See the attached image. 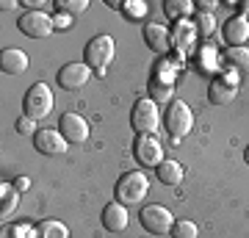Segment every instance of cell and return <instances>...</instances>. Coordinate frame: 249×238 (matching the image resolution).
<instances>
[{
  "label": "cell",
  "mask_w": 249,
  "mask_h": 238,
  "mask_svg": "<svg viewBox=\"0 0 249 238\" xmlns=\"http://www.w3.org/2000/svg\"><path fill=\"white\" fill-rule=\"evenodd\" d=\"M114 55H116V42H114V36L100 34V36H94V39H89L86 50H83V61L89 64L91 70L97 72V75H106L108 64L114 61Z\"/></svg>",
  "instance_id": "obj_1"
},
{
  "label": "cell",
  "mask_w": 249,
  "mask_h": 238,
  "mask_svg": "<svg viewBox=\"0 0 249 238\" xmlns=\"http://www.w3.org/2000/svg\"><path fill=\"white\" fill-rule=\"evenodd\" d=\"M116 202L122 205H139L144 197L150 194V180L144 172H124L116 180Z\"/></svg>",
  "instance_id": "obj_2"
},
{
  "label": "cell",
  "mask_w": 249,
  "mask_h": 238,
  "mask_svg": "<svg viewBox=\"0 0 249 238\" xmlns=\"http://www.w3.org/2000/svg\"><path fill=\"white\" fill-rule=\"evenodd\" d=\"M22 111H25V116L34 119V122L50 116V111H53V92H50V86L42 83V80L34 83V86L25 92V97H22Z\"/></svg>",
  "instance_id": "obj_3"
},
{
  "label": "cell",
  "mask_w": 249,
  "mask_h": 238,
  "mask_svg": "<svg viewBox=\"0 0 249 238\" xmlns=\"http://www.w3.org/2000/svg\"><path fill=\"white\" fill-rule=\"evenodd\" d=\"M133 158L139 161V166L144 169H158L163 164V144L158 141L155 133H139L133 144Z\"/></svg>",
  "instance_id": "obj_4"
},
{
  "label": "cell",
  "mask_w": 249,
  "mask_h": 238,
  "mask_svg": "<svg viewBox=\"0 0 249 238\" xmlns=\"http://www.w3.org/2000/svg\"><path fill=\"white\" fill-rule=\"evenodd\" d=\"M163 128L169 130L172 139L188 136L191 128H194V114H191V108H188L183 100H172L169 108H166V116H163Z\"/></svg>",
  "instance_id": "obj_5"
},
{
  "label": "cell",
  "mask_w": 249,
  "mask_h": 238,
  "mask_svg": "<svg viewBox=\"0 0 249 238\" xmlns=\"http://www.w3.org/2000/svg\"><path fill=\"white\" fill-rule=\"evenodd\" d=\"M160 125V111H158V103H152L150 97L139 100L130 111V128L139 133H155Z\"/></svg>",
  "instance_id": "obj_6"
},
{
  "label": "cell",
  "mask_w": 249,
  "mask_h": 238,
  "mask_svg": "<svg viewBox=\"0 0 249 238\" xmlns=\"http://www.w3.org/2000/svg\"><path fill=\"white\" fill-rule=\"evenodd\" d=\"M139 221H142V227L150 233V236H163V233H172L175 227V216H172L169 208H163V205H147L142 208L139 213Z\"/></svg>",
  "instance_id": "obj_7"
},
{
  "label": "cell",
  "mask_w": 249,
  "mask_h": 238,
  "mask_svg": "<svg viewBox=\"0 0 249 238\" xmlns=\"http://www.w3.org/2000/svg\"><path fill=\"white\" fill-rule=\"evenodd\" d=\"M17 25L28 39H47V36L55 31V22L47 11H25V14L17 19Z\"/></svg>",
  "instance_id": "obj_8"
},
{
  "label": "cell",
  "mask_w": 249,
  "mask_h": 238,
  "mask_svg": "<svg viewBox=\"0 0 249 238\" xmlns=\"http://www.w3.org/2000/svg\"><path fill=\"white\" fill-rule=\"evenodd\" d=\"M91 78V67L89 64H80V61H70L64 64L61 70H58V86L64 89V92H75V89H83L86 83H89Z\"/></svg>",
  "instance_id": "obj_9"
},
{
  "label": "cell",
  "mask_w": 249,
  "mask_h": 238,
  "mask_svg": "<svg viewBox=\"0 0 249 238\" xmlns=\"http://www.w3.org/2000/svg\"><path fill=\"white\" fill-rule=\"evenodd\" d=\"M58 133L67 139V144H83V141L89 139V122L80 114L67 111V114H61V119H58Z\"/></svg>",
  "instance_id": "obj_10"
},
{
  "label": "cell",
  "mask_w": 249,
  "mask_h": 238,
  "mask_svg": "<svg viewBox=\"0 0 249 238\" xmlns=\"http://www.w3.org/2000/svg\"><path fill=\"white\" fill-rule=\"evenodd\" d=\"M67 139H64L58 130H50V128H39L34 136V150L42 152V155H61L67 152Z\"/></svg>",
  "instance_id": "obj_11"
},
{
  "label": "cell",
  "mask_w": 249,
  "mask_h": 238,
  "mask_svg": "<svg viewBox=\"0 0 249 238\" xmlns=\"http://www.w3.org/2000/svg\"><path fill=\"white\" fill-rule=\"evenodd\" d=\"M222 36H224V42L230 44V47H247V42H249V19L244 17V14L230 17L222 28Z\"/></svg>",
  "instance_id": "obj_12"
},
{
  "label": "cell",
  "mask_w": 249,
  "mask_h": 238,
  "mask_svg": "<svg viewBox=\"0 0 249 238\" xmlns=\"http://www.w3.org/2000/svg\"><path fill=\"white\" fill-rule=\"evenodd\" d=\"M144 42L152 53H169L172 47V34L160 22H147L144 25Z\"/></svg>",
  "instance_id": "obj_13"
},
{
  "label": "cell",
  "mask_w": 249,
  "mask_h": 238,
  "mask_svg": "<svg viewBox=\"0 0 249 238\" xmlns=\"http://www.w3.org/2000/svg\"><path fill=\"white\" fill-rule=\"evenodd\" d=\"M127 221H130L127 205L114 200V202H108L106 208H103V227H106L108 233H122V230L127 227Z\"/></svg>",
  "instance_id": "obj_14"
},
{
  "label": "cell",
  "mask_w": 249,
  "mask_h": 238,
  "mask_svg": "<svg viewBox=\"0 0 249 238\" xmlns=\"http://www.w3.org/2000/svg\"><path fill=\"white\" fill-rule=\"evenodd\" d=\"M28 64H31V58L19 47H6L0 53V70L6 72V75H22L28 70Z\"/></svg>",
  "instance_id": "obj_15"
},
{
  "label": "cell",
  "mask_w": 249,
  "mask_h": 238,
  "mask_svg": "<svg viewBox=\"0 0 249 238\" xmlns=\"http://www.w3.org/2000/svg\"><path fill=\"white\" fill-rule=\"evenodd\" d=\"M235 97H238V86L230 83V80L216 78L213 83L208 86V100H211V106H230Z\"/></svg>",
  "instance_id": "obj_16"
},
{
  "label": "cell",
  "mask_w": 249,
  "mask_h": 238,
  "mask_svg": "<svg viewBox=\"0 0 249 238\" xmlns=\"http://www.w3.org/2000/svg\"><path fill=\"white\" fill-rule=\"evenodd\" d=\"M155 175H158V180H160L163 185H178V183H183V166H180L178 161H172V158L163 161V164L155 169Z\"/></svg>",
  "instance_id": "obj_17"
},
{
  "label": "cell",
  "mask_w": 249,
  "mask_h": 238,
  "mask_svg": "<svg viewBox=\"0 0 249 238\" xmlns=\"http://www.w3.org/2000/svg\"><path fill=\"white\" fill-rule=\"evenodd\" d=\"M191 11H194V3H188V0H166L163 3V14L172 22H180V19L191 17Z\"/></svg>",
  "instance_id": "obj_18"
},
{
  "label": "cell",
  "mask_w": 249,
  "mask_h": 238,
  "mask_svg": "<svg viewBox=\"0 0 249 238\" xmlns=\"http://www.w3.org/2000/svg\"><path fill=\"white\" fill-rule=\"evenodd\" d=\"M0 194H3V200H0V216L6 219V216H11V213H14V208H17L19 191L14 188V185L3 183V185H0Z\"/></svg>",
  "instance_id": "obj_19"
},
{
  "label": "cell",
  "mask_w": 249,
  "mask_h": 238,
  "mask_svg": "<svg viewBox=\"0 0 249 238\" xmlns=\"http://www.w3.org/2000/svg\"><path fill=\"white\" fill-rule=\"evenodd\" d=\"M34 238H70V233H67V227H64L61 221H42L39 227L34 230Z\"/></svg>",
  "instance_id": "obj_20"
},
{
  "label": "cell",
  "mask_w": 249,
  "mask_h": 238,
  "mask_svg": "<svg viewBox=\"0 0 249 238\" xmlns=\"http://www.w3.org/2000/svg\"><path fill=\"white\" fill-rule=\"evenodd\" d=\"M227 64L238 72L249 70V47H227Z\"/></svg>",
  "instance_id": "obj_21"
},
{
  "label": "cell",
  "mask_w": 249,
  "mask_h": 238,
  "mask_svg": "<svg viewBox=\"0 0 249 238\" xmlns=\"http://www.w3.org/2000/svg\"><path fill=\"white\" fill-rule=\"evenodd\" d=\"M194 28H196V34H199V36H211V34H213V28H216L213 14H211V11L196 14V17H194Z\"/></svg>",
  "instance_id": "obj_22"
},
{
  "label": "cell",
  "mask_w": 249,
  "mask_h": 238,
  "mask_svg": "<svg viewBox=\"0 0 249 238\" xmlns=\"http://www.w3.org/2000/svg\"><path fill=\"white\" fill-rule=\"evenodd\" d=\"M150 100L152 103H172V83H150Z\"/></svg>",
  "instance_id": "obj_23"
},
{
  "label": "cell",
  "mask_w": 249,
  "mask_h": 238,
  "mask_svg": "<svg viewBox=\"0 0 249 238\" xmlns=\"http://www.w3.org/2000/svg\"><path fill=\"white\" fill-rule=\"evenodd\" d=\"M122 9L127 14V19H133V22L147 17V3L144 0H127V3H122Z\"/></svg>",
  "instance_id": "obj_24"
},
{
  "label": "cell",
  "mask_w": 249,
  "mask_h": 238,
  "mask_svg": "<svg viewBox=\"0 0 249 238\" xmlns=\"http://www.w3.org/2000/svg\"><path fill=\"white\" fill-rule=\"evenodd\" d=\"M55 9L61 14H80V11L89 9V0H55Z\"/></svg>",
  "instance_id": "obj_25"
},
{
  "label": "cell",
  "mask_w": 249,
  "mask_h": 238,
  "mask_svg": "<svg viewBox=\"0 0 249 238\" xmlns=\"http://www.w3.org/2000/svg\"><path fill=\"white\" fill-rule=\"evenodd\" d=\"M196 224L194 221H188V219H180L175 221V227H172V238H196Z\"/></svg>",
  "instance_id": "obj_26"
},
{
  "label": "cell",
  "mask_w": 249,
  "mask_h": 238,
  "mask_svg": "<svg viewBox=\"0 0 249 238\" xmlns=\"http://www.w3.org/2000/svg\"><path fill=\"white\" fill-rule=\"evenodd\" d=\"M17 133H19V136H36V122H34V119H28V116L22 114L17 119Z\"/></svg>",
  "instance_id": "obj_27"
},
{
  "label": "cell",
  "mask_w": 249,
  "mask_h": 238,
  "mask_svg": "<svg viewBox=\"0 0 249 238\" xmlns=\"http://www.w3.org/2000/svg\"><path fill=\"white\" fill-rule=\"evenodd\" d=\"M53 22H55V28H61L64 31V28H70L72 19H70V14H61V11H58V14H53Z\"/></svg>",
  "instance_id": "obj_28"
},
{
  "label": "cell",
  "mask_w": 249,
  "mask_h": 238,
  "mask_svg": "<svg viewBox=\"0 0 249 238\" xmlns=\"http://www.w3.org/2000/svg\"><path fill=\"white\" fill-rule=\"evenodd\" d=\"M22 233H25L22 227H6L3 230V238H17V236H22Z\"/></svg>",
  "instance_id": "obj_29"
},
{
  "label": "cell",
  "mask_w": 249,
  "mask_h": 238,
  "mask_svg": "<svg viewBox=\"0 0 249 238\" xmlns=\"http://www.w3.org/2000/svg\"><path fill=\"white\" fill-rule=\"evenodd\" d=\"M14 188H17V191H25V188H31V180H28V177H17V180H14Z\"/></svg>",
  "instance_id": "obj_30"
},
{
  "label": "cell",
  "mask_w": 249,
  "mask_h": 238,
  "mask_svg": "<svg viewBox=\"0 0 249 238\" xmlns=\"http://www.w3.org/2000/svg\"><path fill=\"white\" fill-rule=\"evenodd\" d=\"M241 9H244V11H249V3H241Z\"/></svg>",
  "instance_id": "obj_31"
},
{
  "label": "cell",
  "mask_w": 249,
  "mask_h": 238,
  "mask_svg": "<svg viewBox=\"0 0 249 238\" xmlns=\"http://www.w3.org/2000/svg\"><path fill=\"white\" fill-rule=\"evenodd\" d=\"M244 158H247V164H249V147H247V152H244Z\"/></svg>",
  "instance_id": "obj_32"
}]
</instances>
